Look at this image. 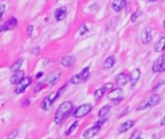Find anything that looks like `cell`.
<instances>
[{"label":"cell","instance_id":"obj_24","mask_svg":"<svg viewBox=\"0 0 165 139\" xmlns=\"http://www.w3.org/2000/svg\"><path fill=\"white\" fill-rule=\"evenodd\" d=\"M110 109H111V106L110 105H108V104H107V105H104V106H103L100 109L99 114H98V115H99V117H100V118H103L104 116H106L107 114L109 113Z\"/></svg>","mask_w":165,"mask_h":139},{"label":"cell","instance_id":"obj_21","mask_svg":"<svg viewBox=\"0 0 165 139\" xmlns=\"http://www.w3.org/2000/svg\"><path fill=\"white\" fill-rule=\"evenodd\" d=\"M73 63H75V57L72 56V55H67V56L63 57L61 59L62 66H64V67H66V68L71 67Z\"/></svg>","mask_w":165,"mask_h":139},{"label":"cell","instance_id":"obj_8","mask_svg":"<svg viewBox=\"0 0 165 139\" xmlns=\"http://www.w3.org/2000/svg\"><path fill=\"white\" fill-rule=\"evenodd\" d=\"M123 90L120 87H118V88H113L109 91L107 95V98L111 100H118V102H121L123 100Z\"/></svg>","mask_w":165,"mask_h":139},{"label":"cell","instance_id":"obj_7","mask_svg":"<svg viewBox=\"0 0 165 139\" xmlns=\"http://www.w3.org/2000/svg\"><path fill=\"white\" fill-rule=\"evenodd\" d=\"M112 89H113V84H112V83H106V84H104L103 87H101V88H99L98 90L95 91V94H94L95 100H99L101 97L104 95L105 92L111 91Z\"/></svg>","mask_w":165,"mask_h":139},{"label":"cell","instance_id":"obj_3","mask_svg":"<svg viewBox=\"0 0 165 139\" xmlns=\"http://www.w3.org/2000/svg\"><path fill=\"white\" fill-rule=\"evenodd\" d=\"M92 109H93V106H92V104H91V103L81 104V105H79L77 108H75V111H73L72 116L75 118L85 117L86 115H88L91 111H92Z\"/></svg>","mask_w":165,"mask_h":139},{"label":"cell","instance_id":"obj_27","mask_svg":"<svg viewBox=\"0 0 165 139\" xmlns=\"http://www.w3.org/2000/svg\"><path fill=\"white\" fill-rule=\"evenodd\" d=\"M17 135H19V131L17 130H13L9 133V135L7 136V139H15Z\"/></svg>","mask_w":165,"mask_h":139},{"label":"cell","instance_id":"obj_28","mask_svg":"<svg viewBox=\"0 0 165 139\" xmlns=\"http://www.w3.org/2000/svg\"><path fill=\"white\" fill-rule=\"evenodd\" d=\"M140 135H141V131H140V130H136V131H134V133H133L131 135V136H129L128 139H137V138L140 137Z\"/></svg>","mask_w":165,"mask_h":139},{"label":"cell","instance_id":"obj_29","mask_svg":"<svg viewBox=\"0 0 165 139\" xmlns=\"http://www.w3.org/2000/svg\"><path fill=\"white\" fill-rule=\"evenodd\" d=\"M30 52L33 55H39V53H40V48H39L38 47H34L31 48Z\"/></svg>","mask_w":165,"mask_h":139},{"label":"cell","instance_id":"obj_13","mask_svg":"<svg viewBox=\"0 0 165 139\" xmlns=\"http://www.w3.org/2000/svg\"><path fill=\"white\" fill-rule=\"evenodd\" d=\"M100 128H99L98 126H96V125H95L94 127L90 128H88V130H86L85 131H84V133H83V137L85 138V139L93 138L95 135L98 134V133L100 131Z\"/></svg>","mask_w":165,"mask_h":139},{"label":"cell","instance_id":"obj_18","mask_svg":"<svg viewBox=\"0 0 165 139\" xmlns=\"http://www.w3.org/2000/svg\"><path fill=\"white\" fill-rule=\"evenodd\" d=\"M126 4H127V1L126 0H114L112 2V9L115 12H121L123 9L125 8Z\"/></svg>","mask_w":165,"mask_h":139},{"label":"cell","instance_id":"obj_9","mask_svg":"<svg viewBox=\"0 0 165 139\" xmlns=\"http://www.w3.org/2000/svg\"><path fill=\"white\" fill-rule=\"evenodd\" d=\"M164 61H165V56H164V55H160V56L154 62L153 68H152L153 72H162V66H163Z\"/></svg>","mask_w":165,"mask_h":139},{"label":"cell","instance_id":"obj_37","mask_svg":"<svg viewBox=\"0 0 165 139\" xmlns=\"http://www.w3.org/2000/svg\"><path fill=\"white\" fill-rule=\"evenodd\" d=\"M150 2H156V1H157V0H149Z\"/></svg>","mask_w":165,"mask_h":139},{"label":"cell","instance_id":"obj_25","mask_svg":"<svg viewBox=\"0 0 165 139\" xmlns=\"http://www.w3.org/2000/svg\"><path fill=\"white\" fill-rule=\"evenodd\" d=\"M77 127H78V121H75V122H73L72 126L69 128V130H67L66 134H67V135H71V134H72V133H73V131L75 130V128H76Z\"/></svg>","mask_w":165,"mask_h":139},{"label":"cell","instance_id":"obj_5","mask_svg":"<svg viewBox=\"0 0 165 139\" xmlns=\"http://www.w3.org/2000/svg\"><path fill=\"white\" fill-rule=\"evenodd\" d=\"M89 74H90V69L89 67H86L84 68L81 72H79V74H77L75 75H73L72 79H71V82L72 84H79V83H81L83 81H85L87 78H88L89 76Z\"/></svg>","mask_w":165,"mask_h":139},{"label":"cell","instance_id":"obj_22","mask_svg":"<svg viewBox=\"0 0 165 139\" xmlns=\"http://www.w3.org/2000/svg\"><path fill=\"white\" fill-rule=\"evenodd\" d=\"M154 49L156 52H162L165 49V37L160 38L154 44Z\"/></svg>","mask_w":165,"mask_h":139},{"label":"cell","instance_id":"obj_23","mask_svg":"<svg viewBox=\"0 0 165 139\" xmlns=\"http://www.w3.org/2000/svg\"><path fill=\"white\" fill-rule=\"evenodd\" d=\"M23 59L22 58H19V59H17V60L14 63L12 66H11V68H10V71L13 72H17V71H19L20 70V67L22 66L23 64Z\"/></svg>","mask_w":165,"mask_h":139},{"label":"cell","instance_id":"obj_38","mask_svg":"<svg viewBox=\"0 0 165 139\" xmlns=\"http://www.w3.org/2000/svg\"><path fill=\"white\" fill-rule=\"evenodd\" d=\"M163 27H164V29H165V20L163 21Z\"/></svg>","mask_w":165,"mask_h":139},{"label":"cell","instance_id":"obj_39","mask_svg":"<svg viewBox=\"0 0 165 139\" xmlns=\"http://www.w3.org/2000/svg\"><path fill=\"white\" fill-rule=\"evenodd\" d=\"M137 139H142V138H141V137H139V138H137Z\"/></svg>","mask_w":165,"mask_h":139},{"label":"cell","instance_id":"obj_33","mask_svg":"<svg viewBox=\"0 0 165 139\" xmlns=\"http://www.w3.org/2000/svg\"><path fill=\"white\" fill-rule=\"evenodd\" d=\"M43 72H38V74L36 75V78L37 79H39V78H41L42 77V76H43Z\"/></svg>","mask_w":165,"mask_h":139},{"label":"cell","instance_id":"obj_14","mask_svg":"<svg viewBox=\"0 0 165 139\" xmlns=\"http://www.w3.org/2000/svg\"><path fill=\"white\" fill-rule=\"evenodd\" d=\"M67 16V8L66 7H60V8L56 9L54 12V19L56 21H62L63 19H65Z\"/></svg>","mask_w":165,"mask_h":139},{"label":"cell","instance_id":"obj_11","mask_svg":"<svg viewBox=\"0 0 165 139\" xmlns=\"http://www.w3.org/2000/svg\"><path fill=\"white\" fill-rule=\"evenodd\" d=\"M140 76H141V72H140L139 69H135L131 72V75L128 76V80L131 82V86L136 85V83L139 81Z\"/></svg>","mask_w":165,"mask_h":139},{"label":"cell","instance_id":"obj_36","mask_svg":"<svg viewBox=\"0 0 165 139\" xmlns=\"http://www.w3.org/2000/svg\"><path fill=\"white\" fill-rule=\"evenodd\" d=\"M162 71H165V61H164L163 66H162Z\"/></svg>","mask_w":165,"mask_h":139},{"label":"cell","instance_id":"obj_12","mask_svg":"<svg viewBox=\"0 0 165 139\" xmlns=\"http://www.w3.org/2000/svg\"><path fill=\"white\" fill-rule=\"evenodd\" d=\"M24 72L23 71H17V72H15L14 74L12 75V76L10 77V82L12 83V84H19V83L24 78Z\"/></svg>","mask_w":165,"mask_h":139},{"label":"cell","instance_id":"obj_2","mask_svg":"<svg viewBox=\"0 0 165 139\" xmlns=\"http://www.w3.org/2000/svg\"><path fill=\"white\" fill-rule=\"evenodd\" d=\"M60 75H61L60 72H54L50 74L47 77H45L44 80L41 81L40 83H38V85L34 88V93L35 94L39 93L42 89L44 88V87H45L47 85L48 87H51L52 85H54L55 83L58 81L59 77H60Z\"/></svg>","mask_w":165,"mask_h":139},{"label":"cell","instance_id":"obj_1","mask_svg":"<svg viewBox=\"0 0 165 139\" xmlns=\"http://www.w3.org/2000/svg\"><path fill=\"white\" fill-rule=\"evenodd\" d=\"M72 108H73V103L72 102H69L68 100V102H62L60 105L58 106V108L55 112V115H54L55 124H57V125L61 124L67 118V116L72 112Z\"/></svg>","mask_w":165,"mask_h":139},{"label":"cell","instance_id":"obj_16","mask_svg":"<svg viewBox=\"0 0 165 139\" xmlns=\"http://www.w3.org/2000/svg\"><path fill=\"white\" fill-rule=\"evenodd\" d=\"M128 81V76L126 74H124V72H121V74H119L116 76V83H117V85L120 87V88L126 86Z\"/></svg>","mask_w":165,"mask_h":139},{"label":"cell","instance_id":"obj_30","mask_svg":"<svg viewBox=\"0 0 165 139\" xmlns=\"http://www.w3.org/2000/svg\"><path fill=\"white\" fill-rule=\"evenodd\" d=\"M139 15H140V12H139V11L135 12V13H133V14H132V16H131V21H132V22H134L135 20L137 19V17L139 16Z\"/></svg>","mask_w":165,"mask_h":139},{"label":"cell","instance_id":"obj_4","mask_svg":"<svg viewBox=\"0 0 165 139\" xmlns=\"http://www.w3.org/2000/svg\"><path fill=\"white\" fill-rule=\"evenodd\" d=\"M59 97H60V95H59L58 91L57 92L50 93V95H48L47 98H44L43 102H42V103H41V108L43 109V110L47 111L51 107L52 104L55 102V100L59 98Z\"/></svg>","mask_w":165,"mask_h":139},{"label":"cell","instance_id":"obj_15","mask_svg":"<svg viewBox=\"0 0 165 139\" xmlns=\"http://www.w3.org/2000/svg\"><path fill=\"white\" fill-rule=\"evenodd\" d=\"M152 41V28L151 27H146L142 31L141 34V42L143 44H148Z\"/></svg>","mask_w":165,"mask_h":139},{"label":"cell","instance_id":"obj_20","mask_svg":"<svg viewBox=\"0 0 165 139\" xmlns=\"http://www.w3.org/2000/svg\"><path fill=\"white\" fill-rule=\"evenodd\" d=\"M116 63V58L113 56V55H110V56H108L106 59L104 60L103 62V69L104 70H109L111 69Z\"/></svg>","mask_w":165,"mask_h":139},{"label":"cell","instance_id":"obj_31","mask_svg":"<svg viewBox=\"0 0 165 139\" xmlns=\"http://www.w3.org/2000/svg\"><path fill=\"white\" fill-rule=\"evenodd\" d=\"M105 122H106V119L104 118V119H101V120H100V121H98L95 125H96V126H98L99 128H101V127H103V125H104Z\"/></svg>","mask_w":165,"mask_h":139},{"label":"cell","instance_id":"obj_6","mask_svg":"<svg viewBox=\"0 0 165 139\" xmlns=\"http://www.w3.org/2000/svg\"><path fill=\"white\" fill-rule=\"evenodd\" d=\"M32 83V78L31 76H24V78L20 81L19 84H16L15 88V92L16 94H22L26 90V88Z\"/></svg>","mask_w":165,"mask_h":139},{"label":"cell","instance_id":"obj_10","mask_svg":"<svg viewBox=\"0 0 165 139\" xmlns=\"http://www.w3.org/2000/svg\"><path fill=\"white\" fill-rule=\"evenodd\" d=\"M17 26V19L15 16H11L7 21L3 24V31H10L15 29Z\"/></svg>","mask_w":165,"mask_h":139},{"label":"cell","instance_id":"obj_35","mask_svg":"<svg viewBox=\"0 0 165 139\" xmlns=\"http://www.w3.org/2000/svg\"><path fill=\"white\" fill-rule=\"evenodd\" d=\"M3 32V25H0V33Z\"/></svg>","mask_w":165,"mask_h":139},{"label":"cell","instance_id":"obj_32","mask_svg":"<svg viewBox=\"0 0 165 139\" xmlns=\"http://www.w3.org/2000/svg\"><path fill=\"white\" fill-rule=\"evenodd\" d=\"M33 29H34V27H33L32 24H31V25H28V26H27V34H28V35H32Z\"/></svg>","mask_w":165,"mask_h":139},{"label":"cell","instance_id":"obj_26","mask_svg":"<svg viewBox=\"0 0 165 139\" xmlns=\"http://www.w3.org/2000/svg\"><path fill=\"white\" fill-rule=\"evenodd\" d=\"M5 12H6V5L5 4H0V21L2 20Z\"/></svg>","mask_w":165,"mask_h":139},{"label":"cell","instance_id":"obj_17","mask_svg":"<svg viewBox=\"0 0 165 139\" xmlns=\"http://www.w3.org/2000/svg\"><path fill=\"white\" fill-rule=\"evenodd\" d=\"M147 102V104H148V108H151V107H154L157 105V104L159 103L160 102V96L159 94H154L150 97L149 100H146Z\"/></svg>","mask_w":165,"mask_h":139},{"label":"cell","instance_id":"obj_34","mask_svg":"<svg viewBox=\"0 0 165 139\" xmlns=\"http://www.w3.org/2000/svg\"><path fill=\"white\" fill-rule=\"evenodd\" d=\"M160 124H161V126H165V115H164V117L162 118V119H161Z\"/></svg>","mask_w":165,"mask_h":139},{"label":"cell","instance_id":"obj_19","mask_svg":"<svg viewBox=\"0 0 165 139\" xmlns=\"http://www.w3.org/2000/svg\"><path fill=\"white\" fill-rule=\"evenodd\" d=\"M134 126V121L132 120H128L127 122H125V123H123L120 128H119V133H127V131H128L131 128Z\"/></svg>","mask_w":165,"mask_h":139}]
</instances>
